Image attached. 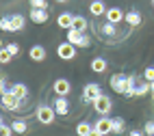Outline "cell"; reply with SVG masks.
I'll list each match as a JSON object with an SVG mask.
<instances>
[{
	"label": "cell",
	"mask_w": 154,
	"mask_h": 136,
	"mask_svg": "<svg viewBox=\"0 0 154 136\" xmlns=\"http://www.w3.org/2000/svg\"><path fill=\"white\" fill-rule=\"evenodd\" d=\"M130 136H143V134H141V132H137V130H132V132H130Z\"/></svg>",
	"instance_id": "33"
},
{
	"label": "cell",
	"mask_w": 154,
	"mask_h": 136,
	"mask_svg": "<svg viewBox=\"0 0 154 136\" xmlns=\"http://www.w3.org/2000/svg\"><path fill=\"white\" fill-rule=\"evenodd\" d=\"M89 13L94 15V17L104 15V13H106V7H104V2H102V0H94V2L89 4Z\"/></svg>",
	"instance_id": "10"
},
{
	"label": "cell",
	"mask_w": 154,
	"mask_h": 136,
	"mask_svg": "<svg viewBox=\"0 0 154 136\" xmlns=\"http://www.w3.org/2000/svg\"><path fill=\"white\" fill-rule=\"evenodd\" d=\"M89 136H102V134H100V132H98V130H96V128H94V132H91V134H89Z\"/></svg>",
	"instance_id": "34"
},
{
	"label": "cell",
	"mask_w": 154,
	"mask_h": 136,
	"mask_svg": "<svg viewBox=\"0 0 154 136\" xmlns=\"http://www.w3.org/2000/svg\"><path fill=\"white\" fill-rule=\"evenodd\" d=\"M69 91H72V87H69V82H67V80L61 78V80H57V82H54V93H57L59 97H65Z\"/></svg>",
	"instance_id": "8"
},
{
	"label": "cell",
	"mask_w": 154,
	"mask_h": 136,
	"mask_svg": "<svg viewBox=\"0 0 154 136\" xmlns=\"http://www.w3.org/2000/svg\"><path fill=\"white\" fill-rule=\"evenodd\" d=\"M91 132H94V128H91L89 123H78V128H76V134L78 136H89Z\"/></svg>",
	"instance_id": "21"
},
{
	"label": "cell",
	"mask_w": 154,
	"mask_h": 136,
	"mask_svg": "<svg viewBox=\"0 0 154 136\" xmlns=\"http://www.w3.org/2000/svg\"><path fill=\"white\" fill-rule=\"evenodd\" d=\"M72 28L78 30V33H85V28H87V19H85V17L74 15V26H72Z\"/></svg>",
	"instance_id": "20"
},
{
	"label": "cell",
	"mask_w": 154,
	"mask_h": 136,
	"mask_svg": "<svg viewBox=\"0 0 154 136\" xmlns=\"http://www.w3.org/2000/svg\"><path fill=\"white\" fill-rule=\"evenodd\" d=\"M124 17H126V15L122 13L117 7H113V9H109V11H106V22H111V24H117V22H122Z\"/></svg>",
	"instance_id": "11"
},
{
	"label": "cell",
	"mask_w": 154,
	"mask_h": 136,
	"mask_svg": "<svg viewBox=\"0 0 154 136\" xmlns=\"http://www.w3.org/2000/svg\"><path fill=\"white\" fill-rule=\"evenodd\" d=\"M11 132H13L11 125H0V136H11Z\"/></svg>",
	"instance_id": "28"
},
{
	"label": "cell",
	"mask_w": 154,
	"mask_h": 136,
	"mask_svg": "<svg viewBox=\"0 0 154 136\" xmlns=\"http://www.w3.org/2000/svg\"><path fill=\"white\" fill-rule=\"evenodd\" d=\"M11 93H13V95H15L17 99H24V97L28 95V89H26V84H13Z\"/></svg>",
	"instance_id": "16"
},
{
	"label": "cell",
	"mask_w": 154,
	"mask_h": 136,
	"mask_svg": "<svg viewBox=\"0 0 154 136\" xmlns=\"http://www.w3.org/2000/svg\"><path fill=\"white\" fill-rule=\"evenodd\" d=\"M146 134H150V136H154V121H150V123L146 125Z\"/></svg>",
	"instance_id": "31"
},
{
	"label": "cell",
	"mask_w": 154,
	"mask_h": 136,
	"mask_svg": "<svg viewBox=\"0 0 154 136\" xmlns=\"http://www.w3.org/2000/svg\"><path fill=\"white\" fill-rule=\"evenodd\" d=\"M100 95H102V91H100V87H98V84H87V87H85V91H83V99H85V102H89V104H94Z\"/></svg>",
	"instance_id": "4"
},
{
	"label": "cell",
	"mask_w": 154,
	"mask_h": 136,
	"mask_svg": "<svg viewBox=\"0 0 154 136\" xmlns=\"http://www.w3.org/2000/svg\"><path fill=\"white\" fill-rule=\"evenodd\" d=\"M20 102H22V99H17L11 91H9V93H2V108H5V110H17V108H20Z\"/></svg>",
	"instance_id": "5"
},
{
	"label": "cell",
	"mask_w": 154,
	"mask_h": 136,
	"mask_svg": "<svg viewBox=\"0 0 154 136\" xmlns=\"http://www.w3.org/2000/svg\"><path fill=\"white\" fill-rule=\"evenodd\" d=\"M113 132H124V119H113Z\"/></svg>",
	"instance_id": "23"
},
{
	"label": "cell",
	"mask_w": 154,
	"mask_h": 136,
	"mask_svg": "<svg viewBox=\"0 0 154 136\" xmlns=\"http://www.w3.org/2000/svg\"><path fill=\"white\" fill-rule=\"evenodd\" d=\"M54 110H57V114H67V112H69L67 99H65V97H57V99H54Z\"/></svg>",
	"instance_id": "12"
},
{
	"label": "cell",
	"mask_w": 154,
	"mask_h": 136,
	"mask_svg": "<svg viewBox=\"0 0 154 136\" xmlns=\"http://www.w3.org/2000/svg\"><path fill=\"white\" fill-rule=\"evenodd\" d=\"M30 58H33V61H44L46 58L44 46H33V48H30Z\"/></svg>",
	"instance_id": "15"
},
{
	"label": "cell",
	"mask_w": 154,
	"mask_h": 136,
	"mask_svg": "<svg viewBox=\"0 0 154 136\" xmlns=\"http://www.w3.org/2000/svg\"><path fill=\"white\" fill-rule=\"evenodd\" d=\"M0 28L7 30V33H11V17H2V22H0Z\"/></svg>",
	"instance_id": "25"
},
{
	"label": "cell",
	"mask_w": 154,
	"mask_h": 136,
	"mask_svg": "<svg viewBox=\"0 0 154 136\" xmlns=\"http://www.w3.org/2000/svg\"><path fill=\"white\" fill-rule=\"evenodd\" d=\"M96 130L102 134V136H106L113 132V119H106V117H102L100 121H96Z\"/></svg>",
	"instance_id": "7"
},
{
	"label": "cell",
	"mask_w": 154,
	"mask_h": 136,
	"mask_svg": "<svg viewBox=\"0 0 154 136\" xmlns=\"http://www.w3.org/2000/svg\"><path fill=\"white\" fill-rule=\"evenodd\" d=\"M143 78H146V82H154V67H148L143 71Z\"/></svg>",
	"instance_id": "26"
},
{
	"label": "cell",
	"mask_w": 154,
	"mask_h": 136,
	"mask_svg": "<svg viewBox=\"0 0 154 136\" xmlns=\"http://www.w3.org/2000/svg\"><path fill=\"white\" fill-rule=\"evenodd\" d=\"M54 114H57L54 108H50V106H39V108H37V121H42L44 125H50V123L54 121Z\"/></svg>",
	"instance_id": "2"
},
{
	"label": "cell",
	"mask_w": 154,
	"mask_h": 136,
	"mask_svg": "<svg viewBox=\"0 0 154 136\" xmlns=\"http://www.w3.org/2000/svg\"><path fill=\"white\" fill-rule=\"evenodd\" d=\"M91 69H94L96 74H102V71L106 69V61L104 58H94L91 61Z\"/></svg>",
	"instance_id": "19"
},
{
	"label": "cell",
	"mask_w": 154,
	"mask_h": 136,
	"mask_svg": "<svg viewBox=\"0 0 154 136\" xmlns=\"http://www.w3.org/2000/svg\"><path fill=\"white\" fill-rule=\"evenodd\" d=\"M152 7H154V0H152Z\"/></svg>",
	"instance_id": "37"
},
{
	"label": "cell",
	"mask_w": 154,
	"mask_h": 136,
	"mask_svg": "<svg viewBox=\"0 0 154 136\" xmlns=\"http://www.w3.org/2000/svg\"><path fill=\"white\" fill-rule=\"evenodd\" d=\"M11 128H13V132H17V134H24V132L28 130V128H26V123H24V121H20V119L11 123Z\"/></svg>",
	"instance_id": "22"
},
{
	"label": "cell",
	"mask_w": 154,
	"mask_h": 136,
	"mask_svg": "<svg viewBox=\"0 0 154 136\" xmlns=\"http://www.w3.org/2000/svg\"><path fill=\"white\" fill-rule=\"evenodd\" d=\"M57 52H59V58L72 61V58L76 56V46H74V43H69V41H65V43H61V46L57 48Z\"/></svg>",
	"instance_id": "3"
},
{
	"label": "cell",
	"mask_w": 154,
	"mask_h": 136,
	"mask_svg": "<svg viewBox=\"0 0 154 136\" xmlns=\"http://www.w3.org/2000/svg\"><path fill=\"white\" fill-rule=\"evenodd\" d=\"M104 30V35H115V24H111V22H106V26L102 28Z\"/></svg>",
	"instance_id": "29"
},
{
	"label": "cell",
	"mask_w": 154,
	"mask_h": 136,
	"mask_svg": "<svg viewBox=\"0 0 154 136\" xmlns=\"http://www.w3.org/2000/svg\"><path fill=\"white\" fill-rule=\"evenodd\" d=\"M94 108H96V112H100V114H109V110H111V99H109L106 95H100V97L94 102Z\"/></svg>",
	"instance_id": "6"
},
{
	"label": "cell",
	"mask_w": 154,
	"mask_h": 136,
	"mask_svg": "<svg viewBox=\"0 0 154 136\" xmlns=\"http://www.w3.org/2000/svg\"><path fill=\"white\" fill-rule=\"evenodd\" d=\"M9 61H11V52H9L7 48H2V52H0V63H2V65H7Z\"/></svg>",
	"instance_id": "24"
},
{
	"label": "cell",
	"mask_w": 154,
	"mask_h": 136,
	"mask_svg": "<svg viewBox=\"0 0 154 136\" xmlns=\"http://www.w3.org/2000/svg\"><path fill=\"white\" fill-rule=\"evenodd\" d=\"M124 19H126V22H128L130 26H139V24H141V15H139L137 11H128Z\"/></svg>",
	"instance_id": "18"
},
{
	"label": "cell",
	"mask_w": 154,
	"mask_h": 136,
	"mask_svg": "<svg viewBox=\"0 0 154 136\" xmlns=\"http://www.w3.org/2000/svg\"><path fill=\"white\" fill-rule=\"evenodd\" d=\"M89 46H91V39L85 35V37H83V41H80V48H89Z\"/></svg>",
	"instance_id": "32"
},
{
	"label": "cell",
	"mask_w": 154,
	"mask_h": 136,
	"mask_svg": "<svg viewBox=\"0 0 154 136\" xmlns=\"http://www.w3.org/2000/svg\"><path fill=\"white\" fill-rule=\"evenodd\" d=\"M7 50H9V52H11V56H15V54H20V46H17V43H9V46H7Z\"/></svg>",
	"instance_id": "30"
},
{
	"label": "cell",
	"mask_w": 154,
	"mask_h": 136,
	"mask_svg": "<svg viewBox=\"0 0 154 136\" xmlns=\"http://www.w3.org/2000/svg\"><path fill=\"white\" fill-rule=\"evenodd\" d=\"M24 28V17L22 15H13L11 17V33H17V30Z\"/></svg>",
	"instance_id": "17"
},
{
	"label": "cell",
	"mask_w": 154,
	"mask_h": 136,
	"mask_svg": "<svg viewBox=\"0 0 154 136\" xmlns=\"http://www.w3.org/2000/svg\"><path fill=\"white\" fill-rule=\"evenodd\" d=\"M30 19H33L35 24H46L48 22L46 9H30Z\"/></svg>",
	"instance_id": "9"
},
{
	"label": "cell",
	"mask_w": 154,
	"mask_h": 136,
	"mask_svg": "<svg viewBox=\"0 0 154 136\" xmlns=\"http://www.w3.org/2000/svg\"><path fill=\"white\" fill-rule=\"evenodd\" d=\"M57 2H65V0H57Z\"/></svg>",
	"instance_id": "36"
},
{
	"label": "cell",
	"mask_w": 154,
	"mask_h": 136,
	"mask_svg": "<svg viewBox=\"0 0 154 136\" xmlns=\"http://www.w3.org/2000/svg\"><path fill=\"white\" fill-rule=\"evenodd\" d=\"M57 22H59L61 28H67V30H69L72 26H74V15H72V13H61Z\"/></svg>",
	"instance_id": "13"
},
{
	"label": "cell",
	"mask_w": 154,
	"mask_h": 136,
	"mask_svg": "<svg viewBox=\"0 0 154 136\" xmlns=\"http://www.w3.org/2000/svg\"><path fill=\"white\" fill-rule=\"evenodd\" d=\"M30 7H33V9H46L48 2H46V0H30Z\"/></svg>",
	"instance_id": "27"
},
{
	"label": "cell",
	"mask_w": 154,
	"mask_h": 136,
	"mask_svg": "<svg viewBox=\"0 0 154 136\" xmlns=\"http://www.w3.org/2000/svg\"><path fill=\"white\" fill-rule=\"evenodd\" d=\"M150 89H152V93H154V82H150Z\"/></svg>",
	"instance_id": "35"
},
{
	"label": "cell",
	"mask_w": 154,
	"mask_h": 136,
	"mask_svg": "<svg viewBox=\"0 0 154 136\" xmlns=\"http://www.w3.org/2000/svg\"><path fill=\"white\" fill-rule=\"evenodd\" d=\"M83 33H78V30H74V28H69L67 30V41L69 43H74V46H80V41H83Z\"/></svg>",
	"instance_id": "14"
},
{
	"label": "cell",
	"mask_w": 154,
	"mask_h": 136,
	"mask_svg": "<svg viewBox=\"0 0 154 136\" xmlns=\"http://www.w3.org/2000/svg\"><path fill=\"white\" fill-rule=\"evenodd\" d=\"M135 76H124V74H115L111 78V89L115 93H124V95H128V91L132 89V84H135Z\"/></svg>",
	"instance_id": "1"
}]
</instances>
